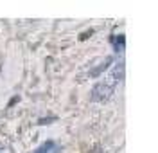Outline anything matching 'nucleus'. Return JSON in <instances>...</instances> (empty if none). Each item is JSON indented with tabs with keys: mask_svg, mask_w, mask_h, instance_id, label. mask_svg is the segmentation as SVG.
<instances>
[{
	"mask_svg": "<svg viewBox=\"0 0 158 153\" xmlns=\"http://www.w3.org/2000/svg\"><path fill=\"white\" fill-rule=\"evenodd\" d=\"M122 67H124L122 63L115 65L108 78L102 79V81H99L97 85L94 87V90H92V99H94V101H106L108 97L113 96V92L117 88L118 79L122 78Z\"/></svg>",
	"mask_w": 158,
	"mask_h": 153,
	"instance_id": "f257e3e1",
	"label": "nucleus"
},
{
	"mask_svg": "<svg viewBox=\"0 0 158 153\" xmlns=\"http://www.w3.org/2000/svg\"><path fill=\"white\" fill-rule=\"evenodd\" d=\"M61 150H59V146L54 141H49V142H45L43 146H40L38 150L34 153H59Z\"/></svg>",
	"mask_w": 158,
	"mask_h": 153,
	"instance_id": "f03ea898",
	"label": "nucleus"
},
{
	"mask_svg": "<svg viewBox=\"0 0 158 153\" xmlns=\"http://www.w3.org/2000/svg\"><path fill=\"white\" fill-rule=\"evenodd\" d=\"M88 153H104V150H102L101 146H92L88 150Z\"/></svg>",
	"mask_w": 158,
	"mask_h": 153,
	"instance_id": "7ed1b4c3",
	"label": "nucleus"
}]
</instances>
